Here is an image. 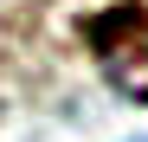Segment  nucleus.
<instances>
[{
    "instance_id": "f257e3e1",
    "label": "nucleus",
    "mask_w": 148,
    "mask_h": 142,
    "mask_svg": "<svg viewBox=\"0 0 148 142\" xmlns=\"http://www.w3.org/2000/svg\"><path fill=\"white\" fill-rule=\"evenodd\" d=\"M84 32H90V45H97V58H103L110 84L122 90V97L148 103V13L129 0V7L90 13V19H84Z\"/></svg>"
}]
</instances>
